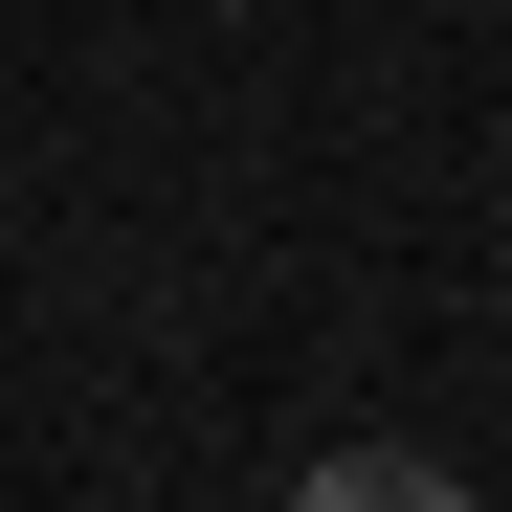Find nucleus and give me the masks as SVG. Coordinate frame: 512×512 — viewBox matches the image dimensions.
Returning a JSON list of instances; mask_svg holds the SVG:
<instances>
[{"mask_svg": "<svg viewBox=\"0 0 512 512\" xmlns=\"http://www.w3.org/2000/svg\"><path fill=\"white\" fill-rule=\"evenodd\" d=\"M290 512H468V468H446V446H312Z\"/></svg>", "mask_w": 512, "mask_h": 512, "instance_id": "nucleus-1", "label": "nucleus"}]
</instances>
